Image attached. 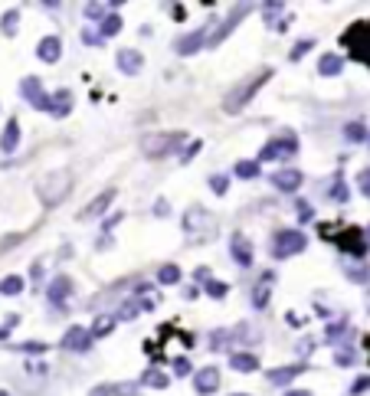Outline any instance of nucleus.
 <instances>
[{"label":"nucleus","instance_id":"obj_1","mask_svg":"<svg viewBox=\"0 0 370 396\" xmlns=\"http://www.w3.org/2000/svg\"><path fill=\"white\" fill-rule=\"evenodd\" d=\"M184 141L187 135L184 131H158V135H145L141 138V154L151 158V161H164L171 154H184Z\"/></svg>","mask_w":370,"mask_h":396},{"label":"nucleus","instance_id":"obj_2","mask_svg":"<svg viewBox=\"0 0 370 396\" xmlns=\"http://www.w3.org/2000/svg\"><path fill=\"white\" fill-rule=\"evenodd\" d=\"M73 184L75 180L69 171H53L37 184V197L43 200V207H59L62 200L73 194Z\"/></svg>","mask_w":370,"mask_h":396},{"label":"nucleus","instance_id":"obj_3","mask_svg":"<svg viewBox=\"0 0 370 396\" xmlns=\"http://www.w3.org/2000/svg\"><path fill=\"white\" fill-rule=\"evenodd\" d=\"M272 75H275L272 69L252 73V75L246 79V82H243V86H236V88H233V95H226V99H223V112H230V115H233V112H243L249 102L256 99V92H259V88L266 86V82H269Z\"/></svg>","mask_w":370,"mask_h":396},{"label":"nucleus","instance_id":"obj_4","mask_svg":"<svg viewBox=\"0 0 370 396\" xmlns=\"http://www.w3.org/2000/svg\"><path fill=\"white\" fill-rule=\"evenodd\" d=\"M308 249V236L302 229H279L272 236V259H292Z\"/></svg>","mask_w":370,"mask_h":396},{"label":"nucleus","instance_id":"obj_5","mask_svg":"<svg viewBox=\"0 0 370 396\" xmlns=\"http://www.w3.org/2000/svg\"><path fill=\"white\" fill-rule=\"evenodd\" d=\"M295 154H298V141H295V135H288V138H275V141H269V144H262V151H259V158H256V161H259V164L288 161V158H295Z\"/></svg>","mask_w":370,"mask_h":396},{"label":"nucleus","instance_id":"obj_6","mask_svg":"<svg viewBox=\"0 0 370 396\" xmlns=\"http://www.w3.org/2000/svg\"><path fill=\"white\" fill-rule=\"evenodd\" d=\"M20 95H24L37 112H50V102H53V92H46L43 88V82H39L37 75H26V79H20Z\"/></svg>","mask_w":370,"mask_h":396},{"label":"nucleus","instance_id":"obj_7","mask_svg":"<svg viewBox=\"0 0 370 396\" xmlns=\"http://www.w3.org/2000/svg\"><path fill=\"white\" fill-rule=\"evenodd\" d=\"M337 249L347 252V256H354V259H364L370 243H367V236H364L360 226H347V229H341V236H337Z\"/></svg>","mask_w":370,"mask_h":396},{"label":"nucleus","instance_id":"obj_8","mask_svg":"<svg viewBox=\"0 0 370 396\" xmlns=\"http://www.w3.org/2000/svg\"><path fill=\"white\" fill-rule=\"evenodd\" d=\"M62 350H69V354H89L92 344H95V337L89 328H69L66 334H62Z\"/></svg>","mask_w":370,"mask_h":396},{"label":"nucleus","instance_id":"obj_9","mask_svg":"<svg viewBox=\"0 0 370 396\" xmlns=\"http://www.w3.org/2000/svg\"><path fill=\"white\" fill-rule=\"evenodd\" d=\"M252 10V7H249V3H239V7H233V10H230V17H226V20H223L220 26H216V33H210V43H207V46H220L223 39L230 37V33H233L236 26L243 23V20H246V13Z\"/></svg>","mask_w":370,"mask_h":396},{"label":"nucleus","instance_id":"obj_10","mask_svg":"<svg viewBox=\"0 0 370 396\" xmlns=\"http://www.w3.org/2000/svg\"><path fill=\"white\" fill-rule=\"evenodd\" d=\"M210 26H200V30H194V33H184V37L174 43V53L177 56H194V53H200L207 43H210Z\"/></svg>","mask_w":370,"mask_h":396},{"label":"nucleus","instance_id":"obj_11","mask_svg":"<svg viewBox=\"0 0 370 396\" xmlns=\"http://www.w3.org/2000/svg\"><path fill=\"white\" fill-rule=\"evenodd\" d=\"M230 256H233V262L239 265V269H249V265H252V259H256L252 243H249L243 233H233V239H230Z\"/></svg>","mask_w":370,"mask_h":396},{"label":"nucleus","instance_id":"obj_12","mask_svg":"<svg viewBox=\"0 0 370 396\" xmlns=\"http://www.w3.org/2000/svg\"><path fill=\"white\" fill-rule=\"evenodd\" d=\"M115 197H118V190H115V187L102 190V194H99L95 200H92V203H86V207H82L79 220H95V216H105V210H109L111 203H115Z\"/></svg>","mask_w":370,"mask_h":396},{"label":"nucleus","instance_id":"obj_13","mask_svg":"<svg viewBox=\"0 0 370 396\" xmlns=\"http://www.w3.org/2000/svg\"><path fill=\"white\" fill-rule=\"evenodd\" d=\"M194 390H197L200 396H210L220 390V367H200L197 373H194Z\"/></svg>","mask_w":370,"mask_h":396},{"label":"nucleus","instance_id":"obj_14","mask_svg":"<svg viewBox=\"0 0 370 396\" xmlns=\"http://www.w3.org/2000/svg\"><path fill=\"white\" fill-rule=\"evenodd\" d=\"M272 184H275V190H282V194H295L298 187L305 184V173L298 171V167H285V171L272 173Z\"/></svg>","mask_w":370,"mask_h":396},{"label":"nucleus","instance_id":"obj_15","mask_svg":"<svg viewBox=\"0 0 370 396\" xmlns=\"http://www.w3.org/2000/svg\"><path fill=\"white\" fill-rule=\"evenodd\" d=\"M200 229H213V216L203 207H190V210L184 213V233L197 236Z\"/></svg>","mask_w":370,"mask_h":396},{"label":"nucleus","instance_id":"obj_16","mask_svg":"<svg viewBox=\"0 0 370 396\" xmlns=\"http://www.w3.org/2000/svg\"><path fill=\"white\" fill-rule=\"evenodd\" d=\"M115 62H118V73H122V75H138L141 69H145V56H141L138 50H131V46L118 50Z\"/></svg>","mask_w":370,"mask_h":396},{"label":"nucleus","instance_id":"obj_17","mask_svg":"<svg viewBox=\"0 0 370 396\" xmlns=\"http://www.w3.org/2000/svg\"><path fill=\"white\" fill-rule=\"evenodd\" d=\"M69 295H73V279H69V275H53L50 288H46V298H50V305L62 308Z\"/></svg>","mask_w":370,"mask_h":396},{"label":"nucleus","instance_id":"obj_18","mask_svg":"<svg viewBox=\"0 0 370 396\" xmlns=\"http://www.w3.org/2000/svg\"><path fill=\"white\" fill-rule=\"evenodd\" d=\"M354 30L358 33H364V43H354V39H344V46L351 50V56L360 62H367L370 66V23L367 20H360V23H354Z\"/></svg>","mask_w":370,"mask_h":396},{"label":"nucleus","instance_id":"obj_19","mask_svg":"<svg viewBox=\"0 0 370 396\" xmlns=\"http://www.w3.org/2000/svg\"><path fill=\"white\" fill-rule=\"evenodd\" d=\"M308 370V364H288V367H272V370H266V380H269L272 386H285L288 380H295L298 373Z\"/></svg>","mask_w":370,"mask_h":396},{"label":"nucleus","instance_id":"obj_20","mask_svg":"<svg viewBox=\"0 0 370 396\" xmlns=\"http://www.w3.org/2000/svg\"><path fill=\"white\" fill-rule=\"evenodd\" d=\"M272 285H275V272H262V279L252 288V308H269V295H272Z\"/></svg>","mask_w":370,"mask_h":396},{"label":"nucleus","instance_id":"obj_21","mask_svg":"<svg viewBox=\"0 0 370 396\" xmlns=\"http://www.w3.org/2000/svg\"><path fill=\"white\" fill-rule=\"evenodd\" d=\"M230 367L239 373H256L259 370V354H252V350H233L230 354Z\"/></svg>","mask_w":370,"mask_h":396},{"label":"nucleus","instance_id":"obj_22","mask_svg":"<svg viewBox=\"0 0 370 396\" xmlns=\"http://www.w3.org/2000/svg\"><path fill=\"white\" fill-rule=\"evenodd\" d=\"M37 56L43 62H59L62 59V39L59 37H43L39 39V46H37Z\"/></svg>","mask_w":370,"mask_h":396},{"label":"nucleus","instance_id":"obj_23","mask_svg":"<svg viewBox=\"0 0 370 396\" xmlns=\"http://www.w3.org/2000/svg\"><path fill=\"white\" fill-rule=\"evenodd\" d=\"M17 148H20V122L10 118L7 128H3V135H0V154H13Z\"/></svg>","mask_w":370,"mask_h":396},{"label":"nucleus","instance_id":"obj_24","mask_svg":"<svg viewBox=\"0 0 370 396\" xmlns=\"http://www.w3.org/2000/svg\"><path fill=\"white\" fill-rule=\"evenodd\" d=\"M344 73V56H337V53H324L318 59V75L324 79H334V75Z\"/></svg>","mask_w":370,"mask_h":396},{"label":"nucleus","instance_id":"obj_25","mask_svg":"<svg viewBox=\"0 0 370 396\" xmlns=\"http://www.w3.org/2000/svg\"><path fill=\"white\" fill-rule=\"evenodd\" d=\"M69 112H73V92H69V88L53 92V102H50V115H53V118H66Z\"/></svg>","mask_w":370,"mask_h":396},{"label":"nucleus","instance_id":"obj_26","mask_svg":"<svg viewBox=\"0 0 370 396\" xmlns=\"http://www.w3.org/2000/svg\"><path fill=\"white\" fill-rule=\"evenodd\" d=\"M141 386H151V390H167L171 386V377L158 367H148V370L141 373Z\"/></svg>","mask_w":370,"mask_h":396},{"label":"nucleus","instance_id":"obj_27","mask_svg":"<svg viewBox=\"0 0 370 396\" xmlns=\"http://www.w3.org/2000/svg\"><path fill=\"white\" fill-rule=\"evenodd\" d=\"M145 311V305H141V298H124L122 308H118V314L115 318H122V321H135L138 314Z\"/></svg>","mask_w":370,"mask_h":396},{"label":"nucleus","instance_id":"obj_28","mask_svg":"<svg viewBox=\"0 0 370 396\" xmlns=\"http://www.w3.org/2000/svg\"><path fill=\"white\" fill-rule=\"evenodd\" d=\"M115 321H118L115 314H99L95 324H92V337H95V341H99V337H109L111 331H115Z\"/></svg>","mask_w":370,"mask_h":396},{"label":"nucleus","instance_id":"obj_29","mask_svg":"<svg viewBox=\"0 0 370 396\" xmlns=\"http://www.w3.org/2000/svg\"><path fill=\"white\" fill-rule=\"evenodd\" d=\"M344 138L347 141H354V144H360V141H367V124L364 122H358V118H354V122H347L344 124Z\"/></svg>","mask_w":370,"mask_h":396},{"label":"nucleus","instance_id":"obj_30","mask_svg":"<svg viewBox=\"0 0 370 396\" xmlns=\"http://www.w3.org/2000/svg\"><path fill=\"white\" fill-rule=\"evenodd\" d=\"M99 33H102V39H109V37H118V33H122V17H118V13H109V17L102 20Z\"/></svg>","mask_w":370,"mask_h":396},{"label":"nucleus","instance_id":"obj_31","mask_svg":"<svg viewBox=\"0 0 370 396\" xmlns=\"http://www.w3.org/2000/svg\"><path fill=\"white\" fill-rule=\"evenodd\" d=\"M259 167H262L259 161H236L233 173L239 180H252V177H259Z\"/></svg>","mask_w":370,"mask_h":396},{"label":"nucleus","instance_id":"obj_32","mask_svg":"<svg viewBox=\"0 0 370 396\" xmlns=\"http://www.w3.org/2000/svg\"><path fill=\"white\" fill-rule=\"evenodd\" d=\"M24 285V275H7V279H0V295H20Z\"/></svg>","mask_w":370,"mask_h":396},{"label":"nucleus","instance_id":"obj_33","mask_svg":"<svg viewBox=\"0 0 370 396\" xmlns=\"http://www.w3.org/2000/svg\"><path fill=\"white\" fill-rule=\"evenodd\" d=\"M181 269H177V265H174V262H167V265H160L158 269V285H177L181 282Z\"/></svg>","mask_w":370,"mask_h":396},{"label":"nucleus","instance_id":"obj_34","mask_svg":"<svg viewBox=\"0 0 370 396\" xmlns=\"http://www.w3.org/2000/svg\"><path fill=\"white\" fill-rule=\"evenodd\" d=\"M230 334H233V341H246V344H256V341H259V331H252V324H236L233 331H230Z\"/></svg>","mask_w":370,"mask_h":396},{"label":"nucleus","instance_id":"obj_35","mask_svg":"<svg viewBox=\"0 0 370 396\" xmlns=\"http://www.w3.org/2000/svg\"><path fill=\"white\" fill-rule=\"evenodd\" d=\"M328 197H331L334 203H347V200H351V187L344 184V177H337V180H334L331 190H328Z\"/></svg>","mask_w":370,"mask_h":396},{"label":"nucleus","instance_id":"obj_36","mask_svg":"<svg viewBox=\"0 0 370 396\" xmlns=\"http://www.w3.org/2000/svg\"><path fill=\"white\" fill-rule=\"evenodd\" d=\"M17 26H20V10H7L3 20H0V33H3V37H13Z\"/></svg>","mask_w":370,"mask_h":396},{"label":"nucleus","instance_id":"obj_37","mask_svg":"<svg viewBox=\"0 0 370 396\" xmlns=\"http://www.w3.org/2000/svg\"><path fill=\"white\" fill-rule=\"evenodd\" d=\"M334 364H337V367H354V364H358V350H354V347H337V350H334Z\"/></svg>","mask_w":370,"mask_h":396},{"label":"nucleus","instance_id":"obj_38","mask_svg":"<svg viewBox=\"0 0 370 396\" xmlns=\"http://www.w3.org/2000/svg\"><path fill=\"white\" fill-rule=\"evenodd\" d=\"M203 292H207L210 298H226V295H230V285L216 282V279H207V282H203Z\"/></svg>","mask_w":370,"mask_h":396},{"label":"nucleus","instance_id":"obj_39","mask_svg":"<svg viewBox=\"0 0 370 396\" xmlns=\"http://www.w3.org/2000/svg\"><path fill=\"white\" fill-rule=\"evenodd\" d=\"M210 190L216 197H226V190H230V173H213L210 177Z\"/></svg>","mask_w":370,"mask_h":396},{"label":"nucleus","instance_id":"obj_40","mask_svg":"<svg viewBox=\"0 0 370 396\" xmlns=\"http://www.w3.org/2000/svg\"><path fill=\"white\" fill-rule=\"evenodd\" d=\"M109 7H111V3H86V17H89V20H99V23H102V20L109 17Z\"/></svg>","mask_w":370,"mask_h":396},{"label":"nucleus","instance_id":"obj_41","mask_svg":"<svg viewBox=\"0 0 370 396\" xmlns=\"http://www.w3.org/2000/svg\"><path fill=\"white\" fill-rule=\"evenodd\" d=\"M351 334H354V331H351L347 324H331V328H328V341H331V344H337V341H347Z\"/></svg>","mask_w":370,"mask_h":396},{"label":"nucleus","instance_id":"obj_42","mask_svg":"<svg viewBox=\"0 0 370 396\" xmlns=\"http://www.w3.org/2000/svg\"><path fill=\"white\" fill-rule=\"evenodd\" d=\"M347 279H351V282H370V265L367 269H364V265H347Z\"/></svg>","mask_w":370,"mask_h":396},{"label":"nucleus","instance_id":"obj_43","mask_svg":"<svg viewBox=\"0 0 370 396\" xmlns=\"http://www.w3.org/2000/svg\"><path fill=\"white\" fill-rule=\"evenodd\" d=\"M17 350H20V354H46L50 344H43V341H26V344H17Z\"/></svg>","mask_w":370,"mask_h":396},{"label":"nucleus","instance_id":"obj_44","mask_svg":"<svg viewBox=\"0 0 370 396\" xmlns=\"http://www.w3.org/2000/svg\"><path fill=\"white\" fill-rule=\"evenodd\" d=\"M174 373H177V377H190V373H194L190 357H177V360H174Z\"/></svg>","mask_w":370,"mask_h":396},{"label":"nucleus","instance_id":"obj_45","mask_svg":"<svg viewBox=\"0 0 370 396\" xmlns=\"http://www.w3.org/2000/svg\"><path fill=\"white\" fill-rule=\"evenodd\" d=\"M358 190L364 194V197L370 200V167H364V171L358 173Z\"/></svg>","mask_w":370,"mask_h":396},{"label":"nucleus","instance_id":"obj_46","mask_svg":"<svg viewBox=\"0 0 370 396\" xmlns=\"http://www.w3.org/2000/svg\"><path fill=\"white\" fill-rule=\"evenodd\" d=\"M311 46H315V39H302V43H298V46H295V50H292V56H288V59H292V62H298V59H302V56H305V53L311 50Z\"/></svg>","mask_w":370,"mask_h":396},{"label":"nucleus","instance_id":"obj_47","mask_svg":"<svg viewBox=\"0 0 370 396\" xmlns=\"http://www.w3.org/2000/svg\"><path fill=\"white\" fill-rule=\"evenodd\" d=\"M200 148H203V141H190V148H187L184 154H181V161H184V164H190V161H194V158H197V154H200Z\"/></svg>","mask_w":370,"mask_h":396},{"label":"nucleus","instance_id":"obj_48","mask_svg":"<svg viewBox=\"0 0 370 396\" xmlns=\"http://www.w3.org/2000/svg\"><path fill=\"white\" fill-rule=\"evenodd\" d=\"M285 10V3H262V17H266V20H275V13H282Z\"/></svg>","mask_w":370,"mask_h":396},{"label":"nucleus","instance_id":"obj_49","mask_svg":"<svg viewBox=\"0 0 370 396\" xmlns=\"http://www.w3.org/2000/svg\"><path fill=\"white\" fill-rule=\"evenodd\" d=\"M141 393V386L138 384H118L115 386V396H138Z\"/></svg>","mask_w":370,"mask_h":396},{"label":"nucleus","instance_id":"obj_50","mask_svg":"<svg viewBox=\"0 0 370 396\" xmlns=\"http://www.w3.org/2000/svg\"><path fill=\"white\" fill-rule=\"evenodd\" d=\"M20 321V318H17V314H10V318H7V321L0 324V341H7V337H10V331H13V324Z\"/></svg>","mask_w":370,"mask_h":396},{"label":"nucleus","instance_id":"obj_51","mask_svg":"<svg viewBox=\"0 0 370 396\" xmlns=\"http://www.w3.org/2000/svg\"><path fill=\"white\" fill-rule=\"evenodd\" d=\"M82 39H86V46H99L102 33H99V30H86V33H82Z\"/></svg>","mask_w":370,"mask_h":396},{"label":"nucleus","instance_id":"obj_52","mask_svg":"<svg viewBox=\"0 0 370 396\" xmlns=\"http://www.w3.org/2000/svg\"><path fill=\"white\" fill-rule=\"evenodd\" d=\"M367 390H370V377H358V384L351 386V393H354V396H358V393H367Z\"/></svg>","mask_w":370,"mask_h":396},{"label":"nucleus","instance_id":"obj_53","mask_svg":"<svg viewBox=\"0 0 370 396\" xmlns=\"http://www.w3.org/2000/svg\"><path fill=\"white\" fill-rule=\"evenodd\" d=\"M89 396H115V386L99 384V386H92V393H89Z\"/></svg>","mask_w":370,"mask_h":396},{"label":"nucleus","instance_id":"obj_54","mask_svg":"<svg viewBox=\"0 0 370 396\" xmlns=\"http://www.w3.org/2000/svg\"><path fill=\"white\" fill-rule=\"evenodd\" d=\"M226 337H233V334H230V331L223 328V331H216V334L210 337V344H213V347H223V344H226Z\"/></svg>","mask_w":370,"mask_h":396},{"label":"nucleus","instance_id":"obj_55","mask_svg":"<svg viewBox=\"0 0 370 396\" xmlns=\"http://www.w3.org/2000/svg\"><path fill=\"white\" fill-rule=\"evenodd\" d=\"M167 213H171V203H167V200H158V203H154V216H167Z\"/></svg>","mask_w":370,"mask_h":396},{"label":"nucleus","instance_id":"obj_56","mask_svg":"<svg viewBox=\"0 0 370 396\" xmlns=\"http://www.w3.org/2000/svg\"><path fill=\"white\" fill-rule=\"evenodd\" d=\"M118 223H122V213H115V216H109V220H102V229H115Z\"/></svg>","mask_w":370,"mask_h":396},{"label":"nucleus","instance_id":"obj_57","mask_svg":"<svg viewBox=\"0 0 370 396\" xmlns=\"http://www.w3.org/2000/svg\"><path fill=\"white\" fill-rule=\"evenodd\" d=\"M30 279H33V282H39V279H43V262H33V269H30Z\"/></svg>","mask_w":370,"mask_h":396},{"label":"nucleus","instance_id":"obj_58","mask_svg":"<svg viewBox=\"0 0 370 396\" xmlns=\"http://www.w3.org/2000/svg\"><path fill=\"white\" fill-rule=\"evenodd\" d=\"M285 396H315V393H311V390H288Z\"/></svg>","mask_w":370,"mask_h":396},{"label":"nucleus","instance_id":"obj_59","mask_svg":"<svg viewBox=\"0 0 370 396\" xmlns=\"http://www.w3.org/2000/svg\"><path fill=\"white\" fill-rule=\"evenodd\" d=\"M230 396H249V393H230Z\"/></svg>","mask_w":370,"mask_h":396},{"label":"nucleus","instance_id":"obj_60","mask_svg":"<svg viewBox=\"0 0 370 396\" xmlns=\"http://www.w3.org/2000/svg\"><path fill=\"white\" fill-rule=\"evenodd\" d=\"M0 396H10V393H7V390H0Z\"/></svg>","mask_w":370,"mask_h":396},{"label":"nucleus","instance_id":"obj_61","mask_svg":"<svg viewBox=\"0 0 370 396\" xmlns=\"http://www.w3.org/2000/svg\"><path fill=\"white\" fill-rule=\"evenodd\" d=\"M367 311H370V298H367Z\"/></svg>","mask_w":370,"mask_h":396},{"label":"nucleus","instance_id":"obj_62","mask_svg":"<svg viewBox=\"0 0 370 396\" xmlns=\"http://www.w3.org/2000/svg\"><path fill=\"white\" fill-rule=\"evenodd\" d=\"M367 148H370V138H367Z\"/></svg>","mask_w":370,"mask_h":396}]
</instances>
